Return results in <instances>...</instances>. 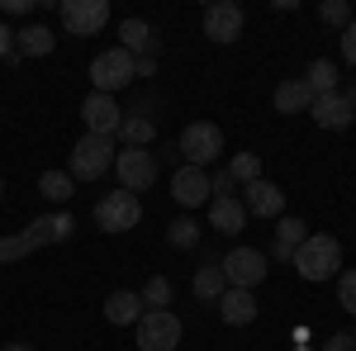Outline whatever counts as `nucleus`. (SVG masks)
<instances>
[{"label":"nucleus","instance_id":"obj_1","mask_svg":"<svg viewBox=\"0 0 356 351\" xmlns=\"http://www.w3.org/2000/svg\"><path fill=\"white\" fill-rule=\"evenodd\" d=\"M72 214L67 209H57V214L38 218V223H29L24 233H15V238H0V261H19L29 252H38V247H53V243H67L72 238Z\"/></svg>","mask_w":356,"mask_h":351},{"label":"nucleus","instance_id":"obj_2","mask_svg":"<svg viewBox=\"0 0 356 351\" xmlns=\"http://www.w3.org/2000/svg\"><path fill=\"white\" fill-rule=\"evenodd\" d=\"M295 270H300L309 285H318V280H332L337 266H342V243L332 238V233H309L300 247H295Z\"/></svg>","mask_w":356,"mask_h":351},{"label":"nucleus","instance_id":"obj_3","mask_svg":"<svg viewBox=\"0 0 356 351\" xmlns=\"http://www.w3.org/2000/svg\"><path fill=\"white\" fill-rule=\"evenodd\" d=\"M138 351H176L181 347V318L171 309H143V318L134 323Z\"/></svg>","mask_w":356,"mask_h":351},{"label":"nucleus","instance_id":"obj_4","mask_svg":"<svg viewBox=\"0 0 356 351\" xmlns=\"http://www.w3.org/2000/svg\"><path fill=\"white\" fill-rule=\"evenodd\" d=\"M110 166H114V138L86 133L81 142L72 147V157H67V176H72V181H100Z\"/></svg>","mask_w":356,"mask_h":351},{"label":"nucleus","instance_id":"obj_5","mask_svg":"<svg viewBox=\"0 0 356 351\" xmlns=\"http://www.w3.org/2000/svg\"><path fill=\"white\" fill-rule=\"evenodd\" d=\"M176 152H181V166H204L219 162L223 157V133L219 124H209V119H200V124H191L186 133H181V142H176Z\"/></svg>","mask_w":356,"mask_h":351},{"label":"nucleus","instance_id":"obj_6","mask_svg":"<svg viewBox=\"0 0 356 351\" xmlns=\"http://www.w3.org/2000/svg\"><path fill=\"white\" fill-rule=\"evenodd\" d=\"M138 76V57L124 53V48H110V53H100L90 62V85H95V95H114V90H124V85Z\"/></svg>","mask_w":356,"mask_h":351},{"label":"nucleus","instance_id":"obj_7","mask_svg":"<svg viewBox=\"0 0 356 351\" xmlns=\"http://www.w3.org/2000/svg\"><path fill=\"white\" fill-rule=\"evenodd\" d=\"M138 218H143V199L134 190H110L95 204V228L100 233H129V228H138Z\"/></svg>","mask_w":356,"mask_h":351},{"label":"nucleus","instance_id":"obj_8","mask_svg":"<svg viewBox=\"0 0 356 351\" xmlns=\"http://www.w3.org/2000/svg\"><path fill=\"white\" fill-rule=\"evenodd\" d=\"M219 270H223V280H228L233 290H257L271 266H266V252H257V247H233L219 261Z\"/></svg>","mask_w":356,"mask_h":351},{"label":"nucleus","instance_id":"obj_9","mask_svg":"<svg viewBox=\"0 0 356 351\" xmlns=\"http://www.w3.org/2000/svg\"><path fill=\"white\" fill-rule=\"evenodd\" d=\"M114 176H119V190L138 195L157 181V157L147 147H124V152H114Z\"/></svg>","mask_w":356,"mask_h":351},{"label":"nucleus","instance_id":"obj_10","mask_svg":"<svg viewBox=\"0 0 356 351\" xmlns=\"http://www.w3.org/2000/svg\"><path fill=\"white\" fill-rule=\"evenodd\" d=\"M57 10H62L67 33H76V38H90V33H100L110 24V5L105 0H57Z\"/></svg>","mask_w":356,"mask_h":351},{"label":"nucleus","instance_id":"obj_11","mask_svg":"<svg viewBox=\"0 0 356 351\" xmlns=\"http://www.w3.org/2000/svg\"><path fill=\"white\" fill-rule=\"evenodd\" d=\"M243 24H247V15H243L238 0H214L204 10V38L209 43H238L243 38Z\"/></svg>","mask_w":356,"mask_h":351},{"label":"nucleus","instance_id":"obj_12","mask_svg":"<svg viewBox=\"0 0 356 351\" xmlns=\"http://www.w3.org/2000/svg\"><path fill=\"white\" fill-rule=\"evenodd\" d=\"M309 114H314V124L318 129H328V133H347L356 124V105L347 90H332V95H318L314 105H309Z\"/></svg>","mask_w":356,"mask_h":351},{"label":"nucleus","instance_id":"obj_13","mask_svg":"<svg viewBox=\"0 0 356 351\" xmlns=\"http://www.w3.org/2000/svg\"><path fill=\"white\" fill-rule=\"evenodd\" d=\"M81 119H86V133L95 138H114L119 133V124H124V114H119V105H114V95H86L81 100Z\"/></svg>","mask_w":356,"mask_h":351},{"label":"nucleus","instance_id":"obj_14","mask_svg":"<svg viewBox=\"0 0 356 351\" xmlns=\"http://www.w3.org/2000/svg\"><path fill=\"white\" fill-rule=\"evenodd\" d=\"M171 199H176L181 209L209 204V199H214V195H209V176H204L200 166H176V176H171Z\"/></svg>","mask_w":356,"mask_h":351},{"label":"nucleus","instance_id":"obj_15","mask_svg":"<svg viewBox=\"0 0 356 351\" xmlns=\"http://www.w3.org/2000/svg\"><path fill=\"white\" fill-rule=\"evenodd\" d=\"M243 209L247 218H280L285 214V190L271 186V181H252V186H243Z\"/></svg>","mask_w":356,"mask_h":351},{"label":"nucleus","instance_id":"obj_16","mask_svg":"<svg viewBox=\"0 0 356 351\" xmlns=\"http://www.w3.org/2000/svg\"><path fill=\"white\" fill-rule=\"evenodd\" d=\"M219 313H223L228 327H252L261 309H257V295H252V290H233V285H228L219 295Z\"/></svg>","mask_w":356,"mask_h":351},{"label":"nucleus","instance_id":"obj_17","mask_svg":"<svg viewBox=\"0 0 356 351\" xmlns=\"http://www.w3.org/2000/svg\"><path fill=\"white\" fill-rule=\"evenodd\" d=\"M209 223L219 228L223 238H233V233H243L247 228V209L238 195H228V199H209Z\"/></svg>","mask_w":356,"mask_h":351},{"label":"nucleus","instance_id":"obj_18","mask_svg":"<svg viewBox=\"0 0 356 351\" xmlns=\"http://www.w3.org/2000/svg\"><path fill=\"white\" fill-rule=\"evenodd\" d=\"M119 48L134 57H157V33L143 24V19H124L119 24Z\"/></svg>","mask_w":356,"mask_h":351},{"label":"nucleus","instance_id":"obj_19","mask_svg":"<svg viewBox=\"0 0 356 351\" xmlns=\"http://www.w3.org/2000/svg\"><path fill=\"white\" fill-rule=\"evenodd\" d=\"M105 318H110L114 327H134L138 318H143V299H138L134 290H114V295L105 299Z\"/></svg>","mask_w":356,"mask_h":351},{"label":"nucleus","instance_id":"obj_20","mask_svg":"<svg viewBox=\"0 0 356 351\" xmlns=\"http://www.w3.org/2000/svg\"><path fill=\"white\" fill-rule=\"evenodd\" d=\"M309 105H314V90H309L300 76H295V81H280V85H275V109H280V114H304Z\"/></svg>","mask_w":356,"mask_h":351},{"label":"nucleus","instance_id":"obj_21","mask_svg":"<svg viewBox=\"0 0 356 351\" xmlns=\"http://www.w3.org/2000/svg\"><path fill=\"white\" fill-rule=\"evenodd\" d=\"M19 43H15V53L19 57H48L57 48V38H53V28H43V24H29L24 33H15Z\"/></svg>","mask_w":356,"mask_h":351},{"label":"nucleus","instance_id":"obj_22","mask_svg":"<svg viewBox=\"0 0 356 351\" xmlns=\"http://www.w3.org/2000/svg\"><path fill=\"white\" fill-rule=\"evenodd\" d=\"M300 81L314 90V100H318V95H332V90H337V62H328V57L309 62V72H304Z\"/></svg>","mask_w":356,"mask_h":351},{"label":"nucleus","instance_id":"obj_23","mask_svg":"<svg viewBox=\"0 0 356 351\" xmlns=\"http://www.w3.org/2000/svg\"><path fill=\"white\" fill-rule=\"evenodd\" d=\"M38 195H43L48 204H67V199L76 195V181H72L67 171H43V176H38Z\"/></svg>","mask_w":356,"mask_h":351},{"label":"nucleus","instance_id":"obj_24","mask_svg":"<svg viewBox=\"0 0 356 351\" xmlns=\"http://www.w3.org/2000/svg\"><path fill=\"white\" fill-rule=\"evenodd\" d=\"M195 299H204V304H209V299H214V304H219V295L223 290H228V280H223V270H219V261H214V266H200L195 270Z\"/></svg>","mask_w":356,"mask_h":351},{"label":"nucleus","instance_id":"obj_25","mask_svg":"<svg viewBox=\"0 0 356 351\" xmlns=\"http://www.w3.org/2000/svg\"><path fill=\"white\" fill-rule=\"evenodd\" d=\"M119 138H124L129 147H147V142L157 138V129H152V119H147V114H129V119L119 124Z\"/></svg>","mask_w":356,"mask_h":351},{"label":"nucleus","instance_id":"obj_26","mask_svg":"<svg viewBox=\"0 0 356 351\" xmlns=\"http://www.w3.org/2000/svg\"><path fill=\"white\" fill-rule=\"evenodd\" d=\"M228 176H233V186H252V181H261V157H257V152H238V157L228 162Z\"/></svg>","mask_w":356,"mask_h":351},{"label":"nucleus","instance_id":"obj_27","mask_svg":"<svg viewBox=\"0 0 356 351\" xmlns=\"http://www.w3.org/2000/svg\"><path fill=\"white\" fill-rule=\"evenodd\" d=\"M166 243H171V247H181V252H191V247L200 243V223H195L191 214H186V218H176V223H166Z\"/></svg>","mask_w":356,"mask_h":351},{"label":"nucleus","instance_id":"obj_28","mask_svg":"<svg viewBox=\"0 0 356 351\" xmlns=\"http://www.w3.org/2000/svg\"><path fill=\"white\" fill-rule=\"evenodd\" d=\"M138 299H143V309H166V304H171V280H166V275H152Z\"/></svg>","mask_w":356,"mask_h":351},{"label":"nucleus","instance_id":"obj_29","mask_svg":"<svg viewBox=\"0 0 356 351\" xmlns=\"http://www.w3.org/2000/svg\"><path fill=\"white\" fill-rule=\"evenodd\" d=\"M318 19L332 24V28H347L352 24V5H347V0H323V5H318Z\"/></svg>","mask_w":356,"mask_h":351},{"label":"nucleus","instance_id":"obj_30","mask_svg":"<svg viewBox=\"0 0 356 351\" xmlns=\"http://www.w3.org/2000/svg\"><path fill=\"white\" fill-rule=\"evenodd\" d=\"M304 238H309V233H304V218H280V228H275V243H280V247L295 252Z\"/></svg>","mask_w":356,"mask_h":351},{"label":"nucleus","instance_id":"obj_31","mask_svg":"<svg viewBox=\"0 0 356 351\" xmlns=\"http://www.w3.org/2000/svg\"><path fill=\"white\" fill-rule=\"evenodd\" d=\"M337 304H342V309L356 318V266L342 270V280H337Z\"/></svg>","mask_w":356,"mask_h":351},{"label":"nucleus","instance_id":"obj_32","mask_svg":"<svg viewBox=\"0 0 356 351\" xmlns=\"http://www.w3.org/2000/svg\"><path fill=\"white\" fill-rule=\"evenodd\" d=\"M342 62H347V67H356V19L342 28Z\"/></svg>","mask_w":356,"mask_h":351},{"label":"nucleus","instance_id":"obj_33","mask_svg":"<svg viewBox=\"0 0 356 351\" xmlns=\"http://www.w3.org/2000/svg\"><path fill=\"white\" fill-rule=\"evenodd\" d=\"M10 53H15V33H10L5 19H0V57H10Z\"/></svg>","mask_w":356,"mask_h":351},{"label":"nucleus","instance_id":"obj_34","mask_svg":"<svg viewBox=\"0 0 356 351\" xmlns=\"http://www.w3.org/2000/svg\"><path fill=\"white\" fill-rule=\"evenodd\" d=\"M352 347H356V337H347V332H342V337H332L323 351H352Z\"/></svg>","mask_w":356,"mask_h":351},{"label":"nucleus","instance_id":"obj_35","mask_svg":"<svg viewBox=\"0 0 356 351\" xmlns=\"http://www.w3.org/2000/svg\"><path fill=\"white\" fill-rule=\"evenodd\" d=\"M138 76H157V57H138Z\"/></svg>","mask_w":356,"mask_h":351},{"label":"nucleus","instance_id":"obj_36","mask_svg":"<svg viewBox=\"0 0 356 351\" xmlns=\"http://www.w3.org/2000/svg\"><path fill=\"white\" fill-rule=\"evenodd\" d=\"M0 10H5V15H29V0H5Z\"/></svg>","mask_w":356,"mask_h":351},{"label":"nucleus","instance_id":"obj_37","mask_svg":"<svg viewBox=\"0 0 356 351\" xmlns=\"http://www.w3.org/2000/svg\"><path fill=\"white\" fill-rule=\"evenodd\" d=\"M5 351H33V347H24V342H10V347H5Z\"/></svg>","mask_w":356,"mask_h":351},{"label":"nucleus","instance_id":"obj_38","mask_svg":"<svg viewBox=\"0 0 356 351\" xmlns=\"http://www.w3.org/2000/svg\"><path fill=\"white\" fill-rule=\"evenodd\" d=\"M0 199H5V181H0Z\"/></svg>","mask_w":356,"mask_h":351},{"label":"nucleus","instance_id":"obj_39","mask_svg":"<svg viewBox=\"0 0 356 351\" xmlns=\"http://www.w3.org/2000/svg\"><path fill=\"white\" fill-rule=\"evenodd\" d=\"M352 105H356V95H352Z\"/></svg>","mask_w":356,"mask_h":351},{"label":"nucleus","instance_id":"obj_40","mask_svg":"<svg viewBox=\"0 0 356 351\" xmlns=\"http://www.w3.org/2000/svg\"><path fill=\"white\" fill-rule=\"evenodd\" d=\"M352 351H356V347H352Z\"/></svg>","mask_w":356,"mask_h":351}]
</instances>
